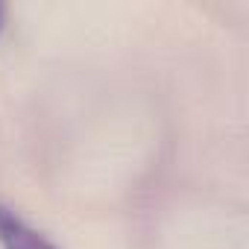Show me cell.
Segmentation results:
<instances>
[{
	"label": "cell",
	"mask_w": 249,
	"mask_h": 249,
	"mask_svg": "<svg viewBox=\"0 0 249 249\" xmlns=\"http://www.w3.org/2000/svg\"><path fill=\"white\" fill-rule=\"evenodd\" d=\"M0 246L3 249H56L41 231L21 220L12 208L0 205Z\"/></svg>",
	"instance_id": "obj_1"
}]
</instances>
